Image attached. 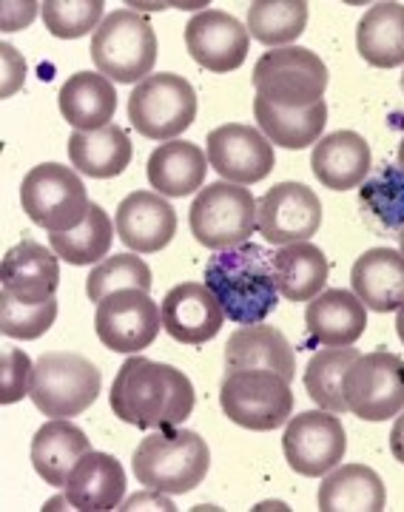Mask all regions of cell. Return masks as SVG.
<instances>
[{
  "label": "cell",
  "mask_w": 404,
  "mask_h": 512,
  "mask_svg": "<svg viewBox=\"0 0 404 512\" xmlns=\"http://www.w3.org/2000/svg\"><path fill=\"white\" fill-rule=\"evenodd\" d=\"M109 402L114 416L131 427L168 430L180 427L194 413L197 393L183 370L131 356L114 376Z\"/></svg>",
  "instance_id": "1"
},
{
  "label": "cell",
  "mask_w": 404,
  "mask_h": 512,
  "mask_svg": "<svg viewBox=\"0 0 404 512\" xmlns=\"http://www.w3.org/2000/svg\"><path fill=\"white\" fill-rule=\"evenodd\" d=\"M205 285L234 325H262L279 305L274 254L254 242L225 248L208 259Z\"/></svg>",
  "instance_id": "2"
},
{
  "label": "cell",
  "mask_w": 404,
  "mask_h": 512,
  "mask_svg": "<svg viewBox=\"0 0 404 512\" xmlns=\"http://www.w3.org/2000/svg\"><path fill=\"white\" fill-rule=\"evenodd\" d=\"M211 467V450L194 430H154L140 441L131 458V470L146 490L166 495H185L200 487Z\"/></svg>",
  "instance_id": "3"
},
{
  "label": "cell",
  "mask_w": 404,
  "mask_h": 512,
  "mask_svg": "<svg viewBox=\"0 0 404 512\" xmlns=\"http://www.w3.org/2000/svg\"><path fill=\"white\" fill-rule=\"evenodd\" d=\"M100 387L103 376L92 359L72 350H52L35 362L29 399L49 419H72L97 402Z\"/></svg>",
  "instance_id": "4"
},
{
  "label": "cell",
  "mask_w": 404,
  "mask_h": 512,
  "mask_svg": "<svg viewBox=\"0 0 404 512\" xmlns=\"http://www.w3.org/2000/svg\"><path fill=\"white\" fill-rule=\"evenodd\" d=\"M97 72L114 83H143L157 63V35L146 15L134 9H114L92 37Z\"/></svg>",
  "instance_id": "5"
},
{
  "label": "cell",
  "mask_w": 404,
  "mask_h": 512,
  "mask_svg": "<svg viewBox=\"0 0 404 512\" xmlns=\"http://www.w3.org/2000/svg\"><path fill=\"white\" fill-rule=\"evenodd\" d=\"M20 205L26 217L43 231L63 234L86 220L92 202L74 168L60 163H40L23 177Z\"/></svg>",
  "instance_id": "6"
},
{
  "label": "cell",
  "mask_w": 404,
  "mask_h": 512,
  "mask_svg": "<svg viewBox=\"0 0 404 512\" xmlns=\"http://www.w3.org/2000/svg\"><path fill=\"white\" fill-rule=\"evenodd\" d=\"M222 413L228 419L254 430H279L291 421L294 410V390L291 382L274 370H237L225 373L220 387Z\"/></svg>",
  "instance_id": "7"
},
{
  "label": "cell",
  "mask_w": 404,
  "mask_h": 512,
  "mask_svg": "<svg viewBox=\"0 0 404 512\" xmlns=\"http://www.w3.org/2000/svg\"><path fill=\"white\" fill-rule=\"evenodd\" d=\"M251 80L262 100L282 109H305L319 103L328 89V66L311 49L282 46L259 57Z\"/></svg>",
  "instance_id": "8"
},
{
  "label": "cell",
  "mask_w": 404,
  "mask_h": 512,
  "mask_svg": "<svg viewBox=\"0 0 404 512\" xmlns=\"http://www.w3.org/2000/svg\"><path fill=\"white\" fill-rule=\"evenodd\" d=\"M191 234L202 248L225 251L248 242L257 231V200L237 183H211L200 188L188 211Z\"/></svg>",
  "instance_id": "9"
},
{
  "label": "cell",
  "mask_w": 404,
  "mask_h": 512,
  "mask_svg": "<svg viewBox=\"0 0 404 512\" xmlns=\"http://www.w3.org/2000/svg\"><path fill=\"white\" fill-rule=\"evenodd\" d=\"M129 120L148 140L171 143L197 120V92L180 74H151L131 92Z\"/></svg>",
  "instance_id": "10"
},
{
  "label": "cell",
  "mask_w": 404,
  "mask_h": 512,
  "mask_svg": "<svg viewBox=\"0 0 404 512\" xmlns=\"http://www.w3.org/2000/svg\"><path fill=\"white\" fill-rule=\"evenodd\" d=\"M342 390L356 419H393L404 410V359L390 350L365 353L345 373Z\"/></svg>",
  "instance_id": "11"
},
{
  "label": "cell",
  "mask_w": 404,
  "mask_h": 512,
  "mask_svg": "<svg viewBox=\"0 0 404 512\" xmlns=\"http://www.w3.org/2000/svg\"><path fill=\"white\" fill-rule=\"evenodd\" d=\"M282 450L299 476L322 478L339 467L348 450L345 424L331 410H305L285 424Z\"/></svg>",
  "instance_id": "12"
},
{
  "label": "cell",
  "mask_w": 404,
  "mask_h": 512,
  "mask_svg": "<svg viewBox=\"0 0 404 512\" xmlns=\"http://www.w3.org/2000/svg\"><path fill=\"white\" fill-rule=\"evenodd\" d=\"M94 328L100 342L114 353H140L163 330V313L146 291H117L106 296L97 313Z\"/></svg>",
  "instance_id": "13"
},
{
  "label": "cell",
  "mask_w": 404,
  "mask_h": 512,
  "mask_svg": "<svg viewBox=\"0 0 404 512\" xmlns=\"http://www.w3.org/2000/svg\"><path fill=\"white\" fill-rule=\"evenodd\" d=\"M208 165L220 174L225 183L254 185L262 183L274 171V143L254 126L225 123L214 128L205 140Z\"/></svg>",
  "instance_id": "14"
},
{
  "label": "cell",
  "mask_w": 404,
  "mask_h": 512,
  "mask_svg": "<svg viewBox=\"0 0 404 512\" xmlns=\"http://www.w3.org/2000/svg\"><path fill=\"white\" fill-rule=\"evenodd\" d=\"M322 225V202L305 183H276L257 202V231L271 245L308 242Z\"/></svg>",
  "instance_id": "15"
},
{
  "label": "cell",
  "mask_w": 404,
  "mask_h": 512,
  "mask_svg": "<svg viewBox=\"0 0 404 512\" xmlns=\"http://www.w3.org/2000/svg\"><path fill=\"white\" fill-rule=\"evenodd\" d=\"M251 35L245 23L220 9H202L185 26V49L202 69L214 74L237 72L248 57Z\"/></svg>",
  "instance_id": "16"
},
{
  "label": "cell",
  "mask_w": 404,
  "mask_h": 512,
  "mask_svg": "<svg viewBox=\"0 0 404 512\" xmlns=\"http://www.w3.org/2000/svg\"><path fill=\"white\" fill-rule=\"evenodd\" d=\"M163 313V330L180 345H205L222 330L220 299L211 293L205 282H183L171 288L160 305Z\"/></svg>",
  "instance_id": "17"
},
{
  "label": "cell",
  "mask_w": 404,
  "mask_h": 512,
  "mask_svg": "<svg viewBox=\"0 0 404 512\" xmlns=\"http://www.w3.org/2000/svg\"><path fill=\"white\" fill-rule=\"evenodd\" d=\"M114 228L134 254H157L177 234V211L157 191H131L117 208Z\"/></svg>",
  "instance_id": "18"
},
{
  "label": "cell",
  "mask_w": 404,
  "mask_h": 512,
  "mask_svg": "<svg viewBox=\"0 0 404 512\" xmlns=\"http://www.w3.org/2000/svg\"><path fill=\"white\" fill-rule=\"evenodd\" d=\"M0 279L3 291L12 293L20 302H49L60 288V256L40 242L23 239L3 256Z\"/></svg>",
  "instance_id": "19"
},
{
  "label": "cell",
  "mask_w": 404,
  "mask_h": 512,
  "mask_svg": "<svg viewBox=\"0 0 404 512\" xmlns=\"http://www.w3.org/2000/svg\"><path fill=\"white\" fill-rule=\"evenodd\" d=\"M66 498L80 512L120 510L126 498V470L109 453L89 450L66 481Z\"/></svg>",
  "instance_id": "20"
},
{
  "label": "cell",
  "mask_w": 404,
  "mask_h": 512,
  "mask_svg": "<svg viewBox=\"0 0 404 512\" xmlns=\"http://www.w3.org/2000/svg\"><path fill=\"white\" fill-rule=\"evenodd\" d=\"M305 328L325 348H350L368 328V311L353 291H322L305 308Z\"/></svg>",
  "instance_id": "21"
},
{
  "label": "cell",
  "mask_w": 404,
  "mask_h": 512,
  "mask_svg": "<svg viewBox=\"0 0 404 512\" xmlns=\"http://www.w3.org/2000/svg\"><path fill=\"white\" fill-rule=\"evenodd\" d=\"M237 370H274L294 382L296 353L282 330L271 325H245L231 333L225 345V373Z\"/></svg>",
  "instance_id": "22"
},
{
  "label": "cell",
  "mask_w": 404,
  "mask_h": 512,
  "mask_svg": "<svg viewBox=\"0 0 404 512\" xmlns=\"http://www.w3.org/2000/svg\"><path fill=\"white\" fill-rule=\"evenodd\" d=\"M350 285L370 311H399L404 308V256L393 248H370L353 262Z\"/></svg>",
  "instance_id": "23"
},
{
  "label": "cell",
  "mask_w": 404,
  "mask_h": 512,
  "mask_svg": "<svg viewBox=\"0 0 404 512\" xmlns=\"http://www.w3.org/2000/svg\"><path fill=\"white\" fill-rule=\"evenodd\" d=\"M311 168L313 177L331 191L359 188L370 171L368 140L348 128L333 131L313 146Z\"/></svg>",
  "instance_id": "24"
},
{
  "label": "cell",
  "mask_w": 404,
  "mask_h": 512,
  "mask_svg": "<svg viewBox=\"0 0 404 512\" xmlns=\"http://www.w3.org/2000/svg\"><path fill=\"white\" fill-rule=\"evenodd\" d=\"M92 450L89 436L69 419L46 421L32 439V467L49 487L63 490L77 461Z\"/></svg>",
  "instance_id": "25"
},
{
  "label": "cell",
  "mask_w": 404,
  "mask_h": 512,
  "mask_svg": "<svg viewBox=\"0 0 404 512\" xmlns=\"http://www.w3.org/2000/svg\"><path fill=\"white\" fill-rule=\"evenodd\" d=\"M57 106L74 131H97L111 126L117 111V92L106 74L77 72L63 83Z\"/></svg>",
  "instance_id": "26"
},
{
  "label": "cell",
  "mask_w": 404,
  "mask_h": 512,
  "mask_svg": "<svg viewBox=\"0 0 404 512\" xmlns=\"http://www.w3.org/2000/svg\"><path fill=\"white\" fill-rule=\"evenodd\" d=\"M148 183L163 197H188L200 191L208 174V154L197 143L171 140L151 151Z\"/></svg>",
  "instance_id": "27"
},
{
  "label": "cell",
  "mask_w": 404,
  "mask_h": 512,
  "mask_svg": "<svg viewBox=\"0 0 404 512\" xmlns=\"http://www.w3.org/2000/svg\"><path fill=\"white\" fill-rule=\"evenodd\" d=\"M134 148L129 134L120 126H106L97 131H72L69 137V160L72 165L94 180L120 177L131 165Z\"/></svg>",
  "instance_id": "28"
},
{
  "label": "cell",
  "mask_w": 404,
  "mask_h": 512,
  "mask_svg": "<svg viewBox=\"0 0 404 512\" xmlns=\"http://www.w3.org/2000/svg\"><path fill=\"white\" fill-rule=\"evenodd\" d=\"M385 504V481L368 464L336 467L319 487L322 512H382Z\"/></svg>",
  "instance_id": "29"
},
{
  "label": "cell",
  "mask_w": 404,
  "mask_h": 512,
  "mask_svg": "<svg viewBox=\"0 0 404 512\" xmlns=\"http://www.w3.org/2000/svg\"><path fill=\"white\" fill-rule=\"evenodd\" d=\"M254 117H257L259 131L274 146L302 151L319 143L322 131L328 126V103L319 100L305 109H282L262 97H254Z\"/></svg>",
  "instance_id": "30"
},
{
  "label": "cell",
  "mask_w": 404,
  "mask_h": 512,
  "mask_svg": "<svg viewBox=\"0 0 404 512\" xmlns=\"http://www.w3.org/2000/svg\"><path fill=\"white\" fill-rule=\"evenodd\" d=\"M356 52L376 69L404 63V3H376L356 26Z\"/></svg>",
  "instance_id": "31"
},
{
  "label": "cell",
  "mask_w": 404,
  "mask_h": 512,
  "mask_svg": "<svg viewBox=\"0 0 404 512\" xmlns=\"http://www.w3.org/2000/svg\"><path fill=\"white\" fill-rule=\"evenodd\" d=\"M331 274L328 256L313 242L282 245L274 254L276 288L291 302H311L316 299Z\"/></svg>",
  "instance_id": "32"
},
{
  "label": "cell",
  "mask_w": 404,
  "mask_h": 512,
  "mask_svg": "<svg viewBox=\"0 0 404 512\" xmlns=\"http://www.w3.org/2000/svg\"><path fill=\"white\" fill-rule=\"evenodd\" d=\"M305 0H254L248 6V35L262 46H291L308 26Z\"/></svg>",
  "instance_id": "33"
},
{
  "label": "cell",
  "mask_w": 404,
  "mask_h": 512,
  "mask_svg": "<svg viewBox=\"0 0 404 512\" xmlns=\"http://www.w3.org/2000/svg\"><path fill=\"white\" fill-rule=\"evenodd\" d=\"M114 231L117 228L111 225L109 214L92 202L86 220L80 222L77 228H72V231L49 234V245L69 265H94V262H103L109 256Z\"/></svg>",
  "instance_id": "34"
},
{
  "label": "cell",
  "mask_w": 404,
  "mask_h": 512,
  "mask_svg": "<svg viewBox=\"0 0 404 512\" xmlns=\"http://www.w3.org/2000/svg\"><path fill=\"white\" fill-rule=\"evenodd\" d=\"M359 205L376 228L399 237L404 228V165H382L359 188Z\"/></svg>",
  "instance_id": "35"
},
{
  "label": "cell",
  "mask_w": 404,
  "mask_h": 512,
  "mask_svg": "<svg viewBox=\"0 0 404 512\" xmlns=\"http://www.w3.org/2000/svg\"><path fill=\"white\" fill-rule=\"evenodd\" d=\"M356 359H359L356 348H325L313 353L305 370V390L322 410H331L336 416L348 413L342 384H345V373Z\"/></svg>",
  "instance_id": "36"
},
{
  "label": "cell",
  "mask_w": 404,
  "mask_h": 512,
  "mask_svg": "<svg viewBox=\"0 0 404 512\" xmlns=\"http://www.w3.org/2000/svg\"><path fill=\"white\" fill-rule=\"evenodd\" d=\"M151 268L140 256L134 254H117L103 259L86 282V293L92 302H103L106 296L117 291H151Z\"/></svg>",
  "instance_id": "37"
},
{
  "label": "cell",
  "mask_w": 404,
  "mask_h": 512,
  "mask_svg": "<svg viewBox=\"0 0 404 512\" xmlns=\"http://www.w3.org/2000/svg\"><path fill=\"white\" fill-rule=\"evenodd\" d=\"M40 15L46 29L60 40L97 32V26L106 20V3L103 0H43Z\"/></svg>",
  "instance_id": "38"
},
{
  "label": "cell",
  "mask_w": 404,
  "mask_h": 512,
  "mask_svg": "<svg viewBox=\"0 0 404 512\" xmlns=\"http://www.w3.org/2000/svg\"><path fill=\"white\" fill-rule=\"evenodd\" d=\"M57 319V299L49 302H20L12 293H0V330L6 339H20V342H32L40 339L46 330L55 325Z\"/></svg>",
  "instance_id": "39"
},
{
  "label": "cell",
  "mask_w": 404,
  "mask_h": 512,
  "mask_svg": "<svg viewBox=\"0 0 404 512\" xmlns=\"http://www.w3.org/2000/svg\"><path fill=\"white\" fill-rule=\"evenodd\" d=\"M32 370L35 362L20 348H3V362H0V402L15 404L23 396H29L32 387Z\"/></svg>",
  "instance_id": "40"
},
{
  "label": "cell",
  "mask_w": 404,
  "mask_h": 512,
  "mask_svg": "<svg viewBox=\"0 0 404 512\" xmlns=\"http://www.w3.org/2000/svg\"><path fill=\"white\" fill-rule=\"evenodd\" d=\"M0 52H3V89H0V94H3V97H12V94L23 89V80H26V60H23V55H20L15 46H9V43H3Z\"/></svg>",
  "instance_id": "41"
},
{
  "label": "cell",
  "mask_w": 404,
  "mask_h": 512,
  "mask_svg": "<svg viewBox=\"0 0 404 512\" xmlns=\"http://www.w3.org/2000/svg\"><path fill=\"white\" fill-rule=\"evenodd\" d=\"M0 6H3V18H0L3 32H20V29H26L37 18V12H40V3H35V0H29V3H12V0H6Z\"/></svg>",
  "instance_id": "42"
},
{
  "label": "cell",
  "mask_w": 404,
  "mask_h": 512,
  "mask_svg": "<svg viewBox=\"0 0 404 512\" xmlns=\"http://www.w3.org/2000/svg\"><path fill=\"white\" fill-rule=\"evenodd\" d=\"M120 510H163V512H174L177 507L171 504V498L160 490H148V493H137L126 498V504Z\"/></svg>",
  "instance_id": "43"
},
{
  "label": "cell",
  "mask_w": 404,
  "mask_h": 512,
  "mask_svg": "<svg viewBox=\"0 0 404 512\" xmlns=\"http://www.w3.org/2000/svg\"><path fill=\"white\" fill-rule=\"evenodd\" d=\"M390 453L399 464H404V410L396 416V424L390 430Z\"/></svg>",
  "instance_id": "44"
},
{
  "label": "cell",
  "mask_w": 404,
  "mask_h": 512,
  "mask_svg": "<svg viewBox=\"0 0 404 512\" xmlns=\"http://www.w3.org/2000/svg\"><path fill=\"white\" fill-rule=\"evenodd\" d=\"M396 333H399V339L404 342V308L396 311Z\"/></svg>",
  "instance_id": "45"
},
{
  "label": "cell",
  "mask_w": 404,
  "mask_h": 512,
  "mask_svg": "<svg viewBox=\"0 0 404 512\" xmlns=\"http://www.w3.org/2000/svg\"><path fill=\"white\" fill-rule=\"evenodd\" d=\"M66 501H69V498H66ZM66 501H63V498H52V501L46 504V510H57V507H60V504H66Z\"/></svg>",
  "instance_id": "46"
},
{
  "label": "cell",
  "mask_w": 404,
  "mask_h": 512,
  "mask_svg": "<svg viewBox=\"0 0 404 512\" xmlns=\"http://www.w3.org/2000/svg\"><path fill=\"white\" fill-rule=\"evenodd\" d=\"M399 248H402V251H399V254L404 256V228H402V231H399Z\"/></svg>",
  "instance_id": "47"
},
{
  "label": "cell",
  "mask_w": 404,
  "mask_h": 512,
  "mask_svg": "<svg viewBox=\"0 0 404 512\" xmlns=\"http://www.w3.org/2000/svg\"><path fill=\"white\" fill-rule=\"evenodd\" d=\"M399 165H404V140L402 146H399Z\"/></svg>",
  "instance_id": "48"
},
{
  "label": "cell",
  "mask_w": 404,
  "mask_h": 512,
  "mask_svg": "<svg viewBox=\"0 0 404 512\" xmlns=\"http://www.w3.org/2000/svg\"><path fill=\"white\" fill-rule=\"evenodd\" d=\"M402 92H404V74H402Z\"/></svg>",
  "instance_id": "49"
}]
</instances>
